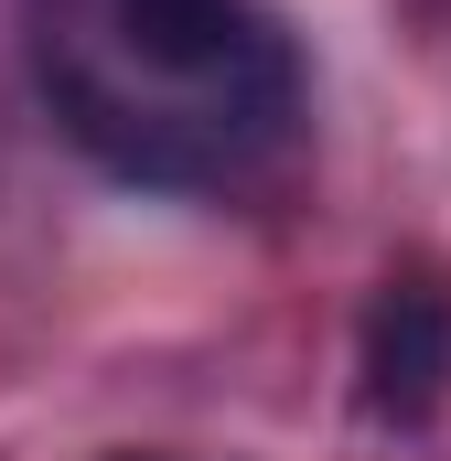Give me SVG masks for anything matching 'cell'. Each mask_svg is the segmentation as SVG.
<instances>
[{"label":"cell","mask_w":451,"mask_h":461,"mask_svg":"<svg viewBox=\"0 0 451 461\" xmlns=\"http://www.w3.org/2000/svg\"><path fill=\"white\" fill-rule=\"evenodd\" d=\"M43 97L108 172L216 194L290 140L301 54L269 0H65L43 22Z\"/></svg>","instance_id":"1"},{"label":"cell","mask_w":451,"mask_h":461,"mask_svg":"<svg viewBox=\"0 0 451 461\" xmlns=\"http://www.w3.org/2000/svg\"><path fill=\"white\" fill-rule=\"evenodd\" d=\"M354 375H365V419H376V429H419L451 397V301L430 279H387V290H376Z\"/></svg>","instance_id":"2"}]
</instances>
